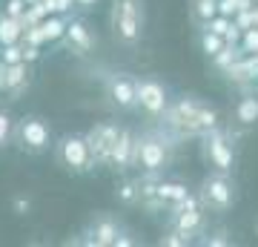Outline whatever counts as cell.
Instances as JSON below:
<instances>
[{
	"mask_svg": "<svg viewBox=\"0 0 258 247\" xmlns=\"http://www.w3.org/2000/svg\"><path fill=\"white\" fill-rule=\"evenodd\" d=\"M37 26H40V32H43V40H46V43H55V40L63 37L66 18H63V15H46Z\"/></svg>",
	"mask_w": 258,
	"mask_h": 247,
	"instance_id": "17",
	"label": "cell"
},
{
	"mask_svg": "<svg viewBox=\"0 0 258 247\" xmlns=\"http://www.w3.org/2000/svg\"><path fill=\"white\" fill-rule=\"evenodd\" d=\"M60 40H66V46L72 49L75 55H89L95 49V43H98V37H95V32L89 29V23L83 18H69L66 20V29H63V37Z\"/></svg>",
	"mask_w": 258,
	"mask_h": 247,
	"instance_id": "12",
	"label": "cell"
},
{
	"mask_svg": "<svg viewBox=\"0 0 258 247\" xmlns=\"http://www.w3.org/2000/svg\"><path fill=\"white\" fill-rule=\"evenodd\" d=\"M135 98H138V110H144L149 118H161L169 104V89L158 78H144L135 81Z\"/></svg>",
	"mask_w": 258,
	"mask_h": 247,
	"instance_id": "9",
	"label": "cell"
},
{
	"mask_svg": "<svg viewBox=\"0 0 258 247\" xmlns=\"http://www.w3.org/2000/svg\"><path fill=\"white\" fill-rule=\"evenodd\" d=\"M57 3V15H69L75 9V0H55Z\"/></svg>",
	"mask_w": 258,
	"mask_h": 247,
	"instance_id": "31",
	"label": "cell"
},
{
	"mask_svg": "<svg viewBox=\"0 0 258 247\" xmlns=\"http://www.w3.org/2000/svg\"><path fill=\"white\" fill-rule=\"evenodd\" d=\"M198 202L204 210L212 213H230L235 204V184H232L230 173H210L204 175L201 190H198Z\"/></svg>",
	"mask_w": 258,
	"mask_h": 247,
	"instance_id": "4",
	"label": "cell"
},
{
	"mask_svg": "<svg viewBox=\"0 0 258 247\" xmlns=\"http://www.w3.org/2000/svg\"><path fill=\"white\" fill-rule=\"evenodd\" d=\"M189 241H186L181 233H175V230H169L166 236H161V247H186Z\"/></svg>",
	"mask_w": 258,
	"mask_h": 247,
	"instance_id": "26",
	"label": "cell"
},
{
	"mask_svg": "<svg viewBox=\"0 0 258 247\" xmlns=\"http://www.w3.org/2000/svg\"><path fill=\"white\" fill-rule=\"evenodd\" d=\"M120 221L109 213H98L89 224H86V244H95V247H112L115 238L120 233Z\"/></svg>",
	"mask_w": 258,
	"mask_h": 247,
	"instance_id": "11",
	"label": "cell"
},
{
	"mask_svg": "<svg viewBox=\"0 0 258 247\" xmlns=\"http://www.w3.org/2000/svg\"><path fill=\"white\" fill-rule=\"evenodd\" d=\"M135 141H138V135L132 129L120 127L118 141L112 146V164L109 167H115L118 173H126L129 167H135Z\"/></svg>",
	"mask_w": 258,
	"mask_h": 247,
	"instance_id": "14",
	"label": "cell"
},
{
	"mask_svg": "<svg viewBox=\"0 0 258 247\" xmlns=\"http://www.w3.org/2000/svg\"><path fill=\"white\" fill-rule=\"evenodd\" d=\"M241 55H244V52H241L238 46H230V43H224V49H221V52H215V55H212V64L218 66L221 72H227V69H230V66L235 64V61H238Z\"/></svg>",
	"mask_w": 258,
	"mask_h": 247,
	"instance_id": "21",
	"label": "cell"
},
{
	"mask_svg": "<svg viewBox=\"0 0 258 247\" xmlns=\"http://www.w3.org/2000/svg\"><path fill=\"white\" fill-rule=\"evenodd\" d=\"M144 26H147V6H144V0H112L109 29H112L115 43H120L123 49L141 46Z\"/></svg>",
	"mask_w": 258,
	"mask_h": 247,
	"instance_id": "2",
	"label": "cell"
},
{
	"mask_svg": "<svg viewBox=\"0 0 258 247\" xmlns=\"http://www.w3.org/2000/svg\"><path fill=\"white\" fill-rule=\"evenodd\" d=\"M189 15H192L195 26H201L212 15H218V0H192L189 3Z\"/></svg>",
	"mask_w": 258,
	"mask_h": 247,
	"instance_id": "19",
	"label": "cell"
},
{
	"mask_svg": "<svg viewBox=\"0 0 258 247\" xmlns=\"http://www.w3.org/2000/svg\"><path fill=\"white\" fill-rule=\"evenodd\" d=\"M161 118L178 135H204V132L218 127V112L212 110L210 104H204L201 98H195V95L178 98L175 104H166Z\"/></svg>",
	"mask_w": 258,
	"mask_h": 247,
	"instance_id": "1",
	"label": "cell"
},
{
	"mask_svg": "<svg viewBox=\"0 0 258 247\" xmlns=\"http://www.w3.org/2000/svg\"><path fill=\"white\" fill-rule=\"evenodd\" d=\"M12 141L29 156H40V153H46L52 146V129H49V124L40 115H23V118L15 121Z\"/></svg>",
	"mask_w": 258,
	"mask_h": 247,
	"instance_id": "5",
	"label": "cell"
},
{
	"mask_svg": "<svg viewBox=\"0 0 258 247\" xmlns=\"http://www.w3.org/2000/svg\"><path fill=\"white\" fill-rule=\"evenodd\" d=\"M115 199H118L120 204H126V207L138 204V181H135V178H120V181L115 184Z\"/></svg>",
	"mask_w": 258,
	"mask_h": 247,
	"instance_id": "20",
	"label": "cell"
},
{
	"mask_svg": "<svg viewBox=\"0 0 258 247\" xmlns=\"http://www.w3.org/2000/svg\"><path fill=\"white\" fill-rule=\"evenodd\" d=\"M120 124L118 121H98L86 135V144H89V153H92L95 167H109L112 164V146L118 141Z\"/></svg>",
	"mask_w": 258,
	"mask_h": 247,
	"instance_id": "7",
	"label": "cell"
},
{
	"mask_svg": "<svg viewBox=\"0 0 258 247\" xmlns=\"http://www.w3.org/2000/svg\"><path fill=\"white\" fill-rule=\"evenodd\" d=\"M204 156L207 161L212 164V170H218V173H232L235 170V150H232L230 138L227 132L215 127L210 132H204Z\"/></svg>",
	"mask_w": 258,
	"mask_h": 247,
	"instance_id": "8",
	"label": "cell"
},
{
	"mask_svg": "<svg viewBox=\"0 0 258 247\" xmlns=\"http://www.w3.org/2000/svg\"><path fill=\"white\" fill-rule=\"evenodd\" d=\"M20 46H23V64H35L37 58H40V46L23 43V40H20Z\"/></svg>",
	"mask_w": 258,
	"mask_h": 247,
	"instance_id": "28",
	"label": "cell"
},
{
	"mask_svg": "<svg viewBox=\"0 0 258 247\" xmlns=\"http://www.w3.org/2000/svg\"><path fill=\"white\" fill-rule=\"evenodd\" d=\"M23 3H26V6H29V3H37V0H23Z\"/></svg>",
	"mask_w": 258,
	"mask_h": 247,
	"instance_id": "34",
	"label": "cell"
},
{
	"mask_svg": "<svg viewBox=\"0 0 258 247\" xmlns=\"http://www.w3.org/2000/svg\"><path fill=\"white\" fill-rule=\"evenodd\" d=\"M198 46H201V52L207 58H212L215 52L224 49V37L215 35V32H198Z\"/></svg>",
	"mask_w": 258,
	"mask_h": 247,
	"instance_id": "22",
	"label": "cell"
},
{
	"mask_svg": "<svg viewBox=\"0 0 258 247\" xmlns=\"http://www.w3.org/2000/svg\"><path fill=\"white\" fill-rule=\"evenodd\" d=\"M12 207H15V213H18V216H26V213L32 210V202H29V199H23V195H18V199L12 202Z\"/></svg>",
	"mask_w": 258,
	"mask_h": 247,
	"instance_id": "29",
	"label": "cell"
},
{
	"mask_svg": "<svg viewBox=\"0 0 258 247\" xmlns=\"http://www.w3.org/2000/svg\"><path fill=\"white\" fill-rule=\"evenodd\" d=\"M204 244H212V247H227L230 244V238H227V230H215L210 238H204Z\"/></svg>",
	"mask_w": 258,
	"mask_h": 247,
	"instance_id": "27",
	"label": "cell"
},
{
	"mask_svg": "<svg viewBox=\"0 0 258 247\" xmlns=\"http://www.w3.org/2000/svg\"><path fill=\"white\" fill-rule=\"evenodd\" d=\"M252 83H255V95H258V78H255V81H252Z\"/></svg>",
	"mask_w": 258,
	"mask_h": 247,
	"instance_id": "33",
	"label": "cell"
},
{
	"mask_svg": "<svg viewBox=\"0 0 258 247\" xmlns=\"http://www.w3.org/2000/svg\"><path fill=\"white\" fill-rule=\"evenodd\" d=\"M132 244H135V238H129L126 233L120 230V233H118V238H115V244H112V247H132Z\"/></svg>",
	"mask_w": 258,
	"mask_h": 247,
	"instance_id": "30",
	"label": "cell"
},
{
	"mask_svg": "<svg viewBox=\"0 0 258 247\" xmlns=\"http://www.w3.org/2000/svg\"><path fill=\"white\" fill-rule=\"evenodd\" d=\"M135 81L138 78H132V75L126 72H112L109 78H106V98H109V104L115 107L118 112H132L138 110V98H135Z\"/></svg>",
	"mask_w": 258,
	"mask_h": 247,
	"instance_id": "10",
	"label": "cell"
},
{
	"mask_svg": "<svg viewBox=\"0 0 258 247\" xmlns=\"http://www.w3.org/2000/svg\"><path fill=\"white\" fill-rule=\"evenodd\" d=\"M20 40H23V26H20V20L9 18V15H0V46L20 43Z\"/></svg>",
	"mask_w": 258,
	"mask_h": 247,
	"instance_id": "18",
	"label": "cell"
},
{
	"mask_svg": "<svg viewBox=\"0 0 258 247\" xmlns=\"http://www.w3.org/2000/svg\"><path fill=\"white\" fill-rule=\"evenodd\" d=\"M32 72L29 64L18 61V64H0V92H9V101H18L20 95L29 89Z\"/></svg>",
	"mask_w": 258,
	"mask_h": 247,
	"instance_id": "13",
	"label": "cell"
},
{
	"mask_svg": "<svg viewBox=\"0 0 258 247\" xmlns=\"http://www.w3.org/2000/svg\"><path fill=\"white\" fill-rule=\"evenodd\" d=\"M135 167H144V173H164L169 167V144L164 135L147 132L135 141Z\"/></svg>",
	"mask_w": 258,
	"mask_h": 247,
	"instance_id": "6",
	"label": "cell"
},
{
	"mask_svg": "<svg viewBox=\"0 0 258 247\" xmlns=\"http://www.w3.org/2000/svg\"><path fill=\"white\" fill-rule=\"evenodd\" d=\"M55 158H57V164L72 175H86L95 170L92 153H89V144H86L83 132H66V135L57 138Z\"/></svg>",
	"mask_w": 258,
	"mask_h": 247,
	"instance_id": "3",
	"label": "cell"
},
{
	"mask_svg": "<svg viewBox=\"0 0 258 247\" xmlns=\"http://www.w3.org/2000/svg\"><path fill=\"white\" fill-rule=\"evenodd\" d=\"M75 6H81V9H95L98 0H75Z\"/></svg>",
	"mask_w": 258,
	"mask_h": 247,
	"instance_id": "32",
	"label": "cell"
},
{
	"mask_svg": "<svg viewBox=\"0 0 258 247\" xmlns=\"http://www.w3.org/2000/svg\"><path fill=\"white\" fill-rule=\"evenodd\" d=\"M0 64H18L23 61V46L20 43H9V46H0Z\"/></svg>",
	"mask_w": 258,
	"mask_h": 247,
	"instance_id": "24",
	"label": "cell"
},
{
	"mask_svg": "<svg viewBox=\"0 0 258 247\" xmlns=\"http://www.w3.org/2000/svg\"><path fill=\"white\" fill-rule=\"evenodd\" d=\"M23 12H26V3H23V0H6V3H3V15H9V18H15V20L23 18Z\"/></svg>",
	"mask_w": 258,
	"mask_h": 247,
	"instance_id": "25",
	"label": "cell"
},
{
	"mask_svg": "<svg viewBox=\"0 0 258 247\" xmlns=\"http://www.w3.org/2000/svg\"><path fill=\"white\" fill-rule=\"evenodd\" d=\"M155 195L161 199V202L169 207V204H178V202H184L186 195H189V187H186L184 181H158L155 184Z\"/></svg>",
	"mask_w": 258,
	"mask_h": 247,
	"instance_id": "15",
	"label": "cell"
},
{
	"mask_svg": "<svg viewBox=\"0 0 258 247\" xmlns=\"http://www.w3.org/2000/svg\"><path fill=\"white\" fill-rule=\"evenodd\" d=\"M235 121L244 124V127H249V124L258 121V95L255 92H252V95H244V98L235 104Z\"/></svg>",
	"mask_w": 258,
	"mask_h": 247,
	"instance_id": "16",
	"label": "cell"
},
{
	"mask_svg": "<svg viewBox=\"0 0 258 247\" xmlns=\"http://www.w3.org/2000/svg\"><path fill=\"white\" fill-rule=\"evenodd\" d=\"M12 135H15V118H12V112L0 110V150L12 144Z\"/></svg>",
	"mask_w": 258,
	"mask_h": 247,
	"instance_id": "23",
	"label": "cell"
}]
</instances>
